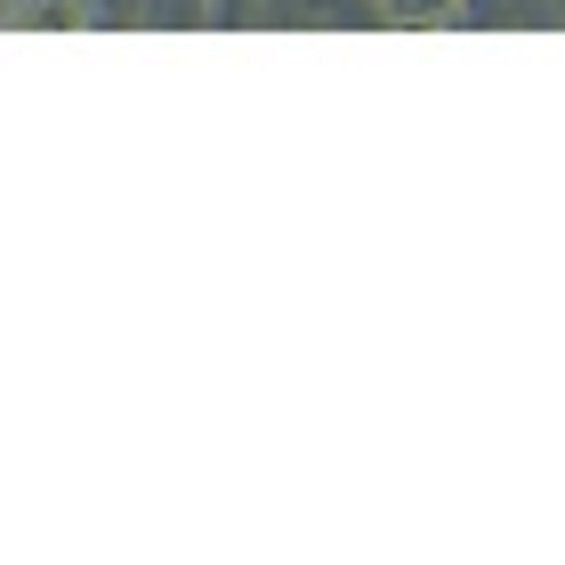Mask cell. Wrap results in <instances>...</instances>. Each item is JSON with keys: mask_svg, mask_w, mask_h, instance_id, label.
Instances as JSON below:
<instances>
[{"mask_svg": "<svg viewBox=\"0 0 565 565\" xmlns=\"http://www.w3.org/2000/svg\"><path fill=\"white\" fill-rule=\"evenodd\" d=\"M9 24H33V33H73V24H89V0H17Z\"/></svg>", "mask_w": 565, "mask_h": 565, "instance_id": "6da1fadb", "label": "cell"}, {"mask_svg": "<svg viewBox=\"0 0 565 565\" xmlns=\"http://www.w3.org/2000/svg\"><path fill=\"white\" fill-rule=\"evenodd\" d=\"M380 17H388V24H413V33H436V24L469 17V0H380Z\"/></svg>", "mask_w": 565, "mask_h": 565, "instance_id": "7a4b0ae2", "label": "cell"}, {"mask_svg": "<svg viewBox=\"0 0 565 565\" xmlns=\"http://www.w3.org/2000/svg\"><path fill=\"white\" fill-rule=\"evenodd\" d=\"M557 17H565V0H557Z\"/></svg>", "mask_w": 565, "mask_h": 565, "instance_id": "3957f363", "label": "cell"}]
</instances>
